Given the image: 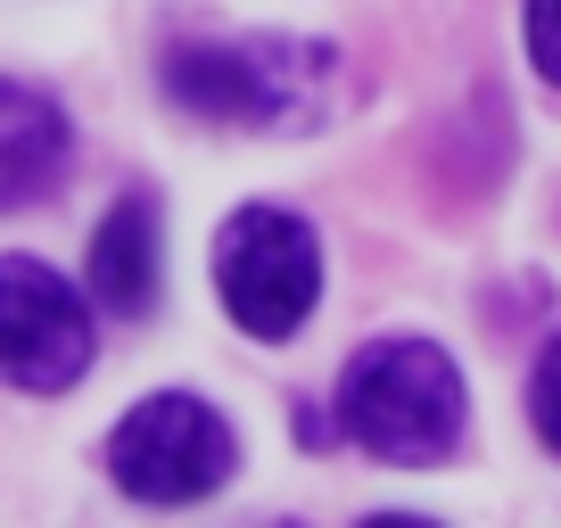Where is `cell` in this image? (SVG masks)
I'll return each instance as SVG.
<instances>
[{
	"label": "cell",
	"mask_w": 561,
	"mask_h": 528,
	"mask_svg": "<svg viewBox=\"0 0 561 528\" xmlns=\"http://www.w3.org/2000/svg\"><path fill=\"white\" fill-rule=\"evenodd\" d=\"M528 422H537V438L561 455V338H545L537 371H528Z\"/></svg>",
	"instance_id": "obj_8"
},
{
	"label": "cell",
	"mask_w": 561,
	"mask_h": 528,
	"mask_svg": "<svg viewBox=\"0 0 561 528\" xmlns=\"http://www.w3.org/2000/svg\"><path fill=\"white\" fill-rule=\"evenodd\" d=\"M91 371V306L42 256H0V380L58 397Z\"/></svg>",
	"instance_id": "obj_5"
},
{
	"label": "cell",
	"mask_w": 561,
	"mask_h": 528,
	"mask_svg": "<svg viewBox=\"0 0 561 528\" xmlns=\"http://www.w3.org/2000/svg\"><path fill=\"white\" fill-rule=\"evenodd\" d=\"M67 149H75L67 107L50 91L18 83V74H0V215L50 198L58 174H67Z\"/></svg>",
	"instance_id": "obj_6"
},
{
	"label": "cell",
	"mask_w": 561,
	"mask_h": 528,
	"mask_svg": "<svg viewBox=\"0 0 561 528\" xmlns=\"http://www.w3.org/2000/svg\"><path fill=\"white\" fill-rule=\"evenodd\" d=\"M339 50L306 34H224L165 50V100L240 133H298L331 100Z\"/></svg>",
	"instance_id": "obj_1"
},
{
	"label": "cell",
	"mask_w": 561,
	"mask_h": 528,
	"mask_svg": "<svg viewBox=\"0 0 561 528\" xmlns=\"http://www.w3.org/2000/svg\"><path fill=\"white\" fill-rule=\"evenodd\" d=\"M91 298L124 322H140L158 306V198L149 191H124L100 215V231H91Z\"/></svg>",
	"instance_id": "obj_7"
},
{
	"label": "cell",
	"mask_w": 561,
	"mask_h": 528,
	"mask_svg": "<svg viewBox=\"0 0 561 528\" xmlns=\"http://www.w3.org/2000/svg\"><path fill=\"white\" fill-rule=\"evenodd\" d=\"M364 528H438V520H421V512H371Z\"/></svg>",
	"instance_id": "obj_10"
},
{
	"label": "cell",
	"mask_w": 561,
	"mask_h": 528,
	"mask_svg": "<svg viewBox=\"0 0 561 528\" xmlns=\"http://www.w3.org/2000/svg\"><path fill=\"white\" fill-rule=\"evenodd\" d=\"M528 58L561 91V0H528Z\"/></svg>",
	"instance_id": "obj_9"
},
{
	"label": "cell",
	"mask_w": 561,
	"mask_h": 528,
	"mask_svg": "<svg viewBox=\"0 0 561 528\" xmlns=\"http://www.w3.org/2000/svg\"><path fill=\"white\" fill-rule=\"evenodd\" d=\"M215 289H224V314L248 338H264V347L298 338V322L322 298L314 223L289 215V207H240L215 231Z\"/></svg>",
	"instance_id": "obj_3"
},
{
	"label": "cell",
	"mask_w": 561,
	"mask_h": 528,
	"mask_svg": "<svg viewBox=\"0 0 561 528\" xmlns=\"http://www.w3.org/2000/svg\"><path fill=\"white\" fill-rule=\"evenodd\" d=\"M231 462H240L231 422L207 397H191V388L140 397L116 422V438H107V479H116L133 504H207L231 479Z\"/></svg>",
	"instance_id": "obj_4"
},
{
	"label": "cell",
	"mask_w": 561,
	"mask_h": 528,
	"mask_svg": "<svg viewBox=\"0 0 561 528\" xmlns=\"http://www.w3.org/2000/svg\"><path fill=\"white\" fill-rule=\"evenodd\" d=\"M339 438L371 462L430 471L462 446V371L430 338H371L339 371Z\"/></svg>",
	"instance_id": "obj_2"
}]
</instances>
